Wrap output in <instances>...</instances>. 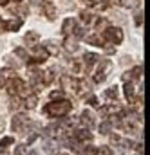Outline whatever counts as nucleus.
I'll return each instance as SVG.
<instances>
[{
  "label": "nucleus",
  "mask_w": 150,
  "mask_h": 155,
  "mask_svg": "<svg viewBox=\"0 0 150 155\" xmlns=\"http://www.w3.org/2000/svg\"><path fill=\"white\" fill-rule=\"evenodd\" d=\"M71 110H73V103L67 101V99H58V101L47 103L43 107V114H47L51 117H63L67 116Z\"/></svg>",
  "instance_id": "obj_1"
},
{
  "label": "nucleus",
  "mask_w": 150,
  "mask_h": 155,
  "mask_svg": "<svg viewBox=\"0 0 150 155\" xmlns=\"http://www.w3.org/2000/svg\"><path fill=\"white\" fill-rule=\"evenodd\" d=\"M96 72H94V83H103L107 76H109V72H111V69H112V61L111 60H98V63H96Z\"/></svg>",
  "instance_id": "obj_2"
},
{
  "label": "nucleus",
  "mask_w": 150,
  "mask_h": 155,
  "mask_svg": "<svg viewBox=\"0 0 150 155\" xmlns=\"http://www.w3.org/2000/svg\"><path fill=\"white\" fill-rule=\"evenodd\" d=\"M101 38L105 40V43H109V45H119L123 41V31L119 27H107L101 33Z\"/></svg>",
  "instance_id": "obj_3"
},
{
  "label": "nucleus",
  "mask_w": 150,
  "mask_h": 155,
  "mask_svg": "<svg viewBox=\"0 0 150 155\" xmlns=\"http://www.w3.org/2000/svg\"><path fill=\"white\" fill-rule=\"evenodd\" d=\"M27 124H29V117L26 116V114H16V116L13 117V121H11L13 132H22Z\"/></svg>",
  "instance_id": "obj_4"
},
{
  "label": "nucleus",
  "mask_w": 150,
  "mask_h": 155,
  "mask_svg": "<svg viewBox=\"0 0 150 155\" xmlns=\"http://www.w3.org/2000/svg\"><path fill=\"white\" fill-rule=\"evenodd\" d=\"M141 74H143V67L141 65H138V67H134L132 71H127L125 74H123V81L127 83V81H139L141 79Z\"/></svg>",
  "instance_id": "obj_5"
},
{
  "label": "nucleus",
  "mask_w": 150,
  "mask_h": 155,
  "mask_svg": "<svg viewBox=\"0 0 150 155\" xmlns=\"http://www.w3.org/2000/svg\"><path fill=\"white\" fill-rule=\"evenodd\" d=\"M74 141L76 143H90V141H92V134H90L87 128L74 130Z\"/></svg>",
  "instance_id": "obj_6"
},
{
  "label": "nucleus",
  "mask_w": 150,
  "mask_h": 155,
  "mask_svg": "<svg viewBox=\"0 0 150 155\" xmlns=\"http://www.w3.org/2000/svg\"><path fill=\"white\" fill-rule=\"evenodd\" d=\"M98 60H100V56H98V54H94V52H87V54L83 56L81 65L85 67V71H90V69L98 63Z\"/></svg>",
  "instance_id": "obj_7"
},
{
  "label": "nucleus",
  "mask_w": 150,
  "mask_h": 155,
  "mask_svg": "<svg viewBox=\"0 0 150 155\" xmlns=\"http://www.w3.org/2000/svg\"><path fill=\"white\" fill-rule=\"evenodd\" d=\"M42 11H43V15H45L49 20H54V18H56V7H54L53 2L43 0V2H42Z\"/></svg>",
  "instance_id": "obj_8"
},
{
  "label": "nucleus",
  "mask_w": 150,
  "mask_h": 155,
  "mask_svg": "<svg viewBox=\"0 0 150 155\" xmlns=\"http://www.w3.org/2000/svg\"><path fill=\"white\" fill-rule=\"evenodd\" d=\"M76 81H78V79H74V78L69 76V74H65V76L60 78V85H62V88H63V90H73V92H74Z\"/></svg>",
  "instance_id": "obj_9"
},
{
  "label": "nucleus",
  "mask_w": 150,
  "mask_h": 155,
  "mask_svg": "<svg viewBox=\"0 0 150 155\" xmlns=\"http://www.w3.org/2000/svg\"><path fill=\"white\" fill-rule=\"evenodd\" d=\"M85 2H87L89 7L98 9V11H105V9L111 7V2H109V0H85Z\"/></svg>",
  "instance_id": "obj_10"
},
{
  "label": "nucleus",
  "mask_w": 150,
  "mask_h": 155,
  "mask_svg": "<svg viewBox=\"0 0 150 155\" xmlns=\"http://www.w3.org/2000/svg\"><path fill=\"white\" fill-rule=\"evenodd\" d=\"M80 121L85 124V128H87V130H89L90 126H94V124H96L94 116H92V112H90V110H83V112H81V116H80Z\"/></svg>",
  "instance_id": "obj_11"
},
{
  "label": "nucleus",
  "mask_w": 150,
  "mask_h": 155,
  "mask_svg": "<svg viewBox=\"0 0 150 155\" xmlns=\"http://www.w3.org/2000/svg\"><path fill=\"white\" fill-rule=\"evenodd\" d=\"M24 41L27 43V47H36L38 41H40V35L36 31H27L26 36H24Z\"/></svg>",
  "instance_id": "obj_12"
},
{
  "label": "nucleus",
  "mask_w": 150,
  "mask_h": 155,
  "mask_svg": "<svg viewBox=\"0 0 150 155\" xmlns=\"http://www.w3.org/2000/svg\"><path fill=\"white\" fill-rule=\"evenodd\" d=\"M123 88H125V97H127V99L134 105V103H136V96H134V94H136V87H134V83L127 81Z\"/></svg>",
  "instance_id": "obj_13"
},
{
  "label": "nucleus",
  "mask_w": 150,
  "mask_h": 155,
  "mask_svg": "<svg viewBox=\"0 0 150 155\" xmlns=\"http://www.w3.org/2000/svg\"><path fill=\"white\" fill-rule=\"evenodd\" d=\"M36 105H38V96L35 94V92L24 99V108H27V110H35Z\"/></svg>",
  "instance_id": "obj_14"
},
{
  "label": "nucleus",
  "mask_w": 150,
  "mask_h": 155,
  "mask_svg": "<svg viewBox=\"0 0 150 155\" xmlns=\"http://www.w3.org/2000/svg\"><path fill=\"white\" fill-rule=\"evenodd\" d=\"M54 72H56V69H47V71H43V72H42V83H43V87L53 83V79L56 78Z\"/></svg>",
  "instance_id": "obj_15"
},
{
  "label": "nucleus",
  "mask_w": 150,
  "mask_h": 155,
  "mask_svg": "<svg viewBox=\"0 0 150 155\" xmlns=\"http://www.w3.org/2000/svg\"><path fill=\"white\" fill-rule=\"evenodd\" d=\"M74 27H76V22L73 18H67V20L63 22V25H62V33H63L65 36H69V35H73Z\"/></svg>",
  "instance_id": "obj_16"
},
{
  "label": "nucleus",
  "mask_w": 150,
  "mask_h": 155,
  "mask_svg": "<svg viewBox=\"0 0 150 155\" xmlns=\"http://www.w3.org/2000/svg\"><path fill=\"white\" fill-rule=\"evenodd\" d=\"M118 112H119V108H118L116 105H105V107L100 108V114L103 117H109V116L114 117V114H118Z\"/></svg>",
  "instance_id": "obj_17"
},
{
  "label": "nucleus",
  "mask_w": 150,
  "mask_h": 155,
  "mask_svg": "<svg viewBox=\"0 0 150 155\" xmlns=\"http://www.w3.org/2000/svg\"><path fill=\"white\" fill-rule=\"evenodd\" d=\"M87 43L96 45V47H105V45H107L105 40L101 38V35H92V36H89V38H87Z\"/></svg>",
  "instance_id": "obj_18"
},
{
  "label": "nucleus",
  "mask_w": 150,
  "mask_h": 155,
  "mask_svg": "<svg viewBox=\"0 0 150 155\" xmlns=\"http://www.w3.org/2000/svg\"><path fill=\"white\" fill-rule=\"evenodd\" d=\"M22 27V20L20 18H16V20H9V22H5V31H18Z\"/></svg>",
  "instance_id": "obj_19"
},
{
  "label": "nucleus",
  "mask_w": 150,
  "mask_h": 155,
  "mask_svg": "<svg viewBox=\"0 0 150 155\" xmlns=\"http://www.w3.org/2000/svg\"><path fill=\"white\" fill-rule=\"evenodd\" d=\"M111 132H112V121H103V123H100V134L109 135Z\"/></svg>",
  "instance_id": "obj_20"
},
{
  "label": "nucleus",
  "mask_w": 150,
  "mask_h": 155,
  "mask_svg": "<svg viewBox=\"0 0 150 155\" xmlns=\"http://www.w3.org/2000/svg\"><path fill=\"white\" fill-rule=\"evenodd\" d=\"M80 16H81V20H83V24H85V25H89V24H92V22L96 20V16H94L92 13H89V11H81V13H80Z\"/></svg>",
  "instance_id": "obj_21"
},
{
  "label": "nucleus",
  "mask_w": 150,
  "mask_h": 155,
  "mask_svg": "<svg viewBox=\"0 0 150 155\" xmlns=\"http://www.w3.org/2000/svg\"><path fill=\"white\" fill-rule=\"evenodd\" d=\"M105 97H107V99H114V101H118V97H119V94H118V87H111V88H107V90H105Z\"/></svg>",
  "instance_id": "obj_22"
},
{
  "label": "nucleus",
  "mask_w": 150,
  "mask_h": 155,
  "mask_svg": "<svg viewBox=\"0 0 150 155\" xmlns=\"http://www.w3.org/2000/svg\"><path fill=\"white\" fill-rule=\"evenodd\" d=\"M13 144H15V139H13L11 135L0 139V148H9V146H13Z\"/></svg>",
  "instance_id": "obj_23"
},
{
  "label": "nucleus",
  "mask_w": 150,
  "mask_h": 155,
  "mask_svg": "<svg viewBox=\"0 0 150 155\" xmlns=\"http://www.w3.org/2000/svg\"><path fill=\"white\" fill-rule=\"evenodd\" d=\"M96 155H112V150L109 146H100L96 148Z\"/></svg>",
  "instance_id": "obj_24"
},
{
  "label": "nucleus",
  "mask_w": 150,
  "mask_h": 155,
  "mask_svg": "<svg viewBox=\"0 0 150 155\" xmlns=\"http://www.w3.org/2000/svg\"><path fill=\"white\" fill-rule=\"evenodd\" d=\"M15 54H16V56H20V58H24V60H27V58H29V56H27V51H26V49H22V47L15 49Z\"/></svg>",
  "instance_id": "obj_25"
},
{
  "label": "nucleus",
  "mask_w": 150,
  "mask_h": 155,
  "mask_svg": "<svg viewBox=\"0 0 150 155\" xmlns=\"http://www.w3.org/2000/svg\"><path fill=\"white\" fill-rule=\"evenodd\" d=\"M63 97V90H54V92H51V99L53 101H58V99H62Z\"/></svg>",
  "instance_id": "obj_26"
},
{
  "label": "nucleus",
  "mask_w": 150,
  "mask_h": 155,
  "mask_svg": "<svg viewBox=\"0 0 150 155\" xmlns=\"http://www.w3.org/2000/svg\"><path fill=\"white\" fill-rule=\"evenodd\" d=\"M65 49H67V51H76L78 45H76V41H71V38H67L65 40Z\"/></svg>",
  "instance_id": "obj_27"
},
{
  "label": "nucleus",
  "mask_w": 150,
  "mask_h": 155,
  "mask_svg": "<svg viewBox=\"0 0 150 155\" xmlns=\"http://www.w3.org/2000/svg\"><path fill=\"white\" fill-rule=\"evenodd\" d=\"M134 22H136V25H141V24H143V11H138V13H136Z\"/></svg>",
  "instance_id": "obj_28"
},
{
  "label": "nucleus",
  "mask_w": 150,
  "mask_h": 155,
  "mask_svg": "<svg viewBox=\"0 0 150 155\" xmlns=\"http://www.w3.org/2000/svg\"><path fill=\"white\" fill-rule=\"evenodd\" d=\"M83 155H96V146H85Z\"/></svg>",
  "instance_id": "obj_29"
},
{
  "label": "nucleus",
  "mask_w": 150,
  "mask_h": 155,
  "mask_svg": "<svg viewBox=\"0 0 150 155\" xmlns=\"http://www.w3.org/2000/svg\"><path fill=\"white\" fill-rule=\"evenodd\" d=\"M20 101H22V99H18V97H15V99L11 101V105H9V107H11V110H16V108L20 107Z\"/></svg>",
  "instance_id": "obj_30"
},
{
  "label": "nucleus",
  "mask_w": 150,
  "mask_h": 155,
  "mask_svg": "<svg viewBox=\"0 0 150 155\" xmlns=\"http://www.w3.org/2000/svg\"><path fill=\"white\" fill-rule=\"evenodd\" d=\"M89 105H90V107H98V99H96L94 96H90V97H89Z\"/></svg>",
  "instance_id": "obj_31"
},
{
  "label": "nucleus",
  "mask_w": 150,
  "mask_h": 155,
  "mask_svg": "<svg viewBox=\"0 0 150 155\" xmlns=\"http://www.w3.org/2000/svg\"><path fill=\"white\" fill-rule=\"evenodd\" d=\"M0 33H5V20L0 18Z\"/></svg>",
  "instance_id": "obj_32"
},
{
  "label": "nucleus",
  "mask_w": 150,
  "mask_h": 155,
  "mask_svg": "<svg viewBox=\"0 0 150 155\" xmlns=\"http://www.w3.org/2000/svg\"><path fill=\"white\" fill-rule=\"evenodd\" d=\"M9 2H11V0H0V5H7Z\"/></svg>",
  "instance_id": "obj_33"
},
{
  "label": "nucleus",
  "mask_w": 150,
  "mask_h": 155,
  "mask_svg": "<svg viewBox=\"0 0 150 155\" xmlns=\"http://www.w3.org/2000/svg\"><path fill=\"white\" fill-rule=\"evenodd\" d=\"M4 83H5V81H4V78L0 76V87H2V85H4Z\"/></svg>",
  "instance_id": "obj_34"
},
{
  "label": "nucleus",
  "mask_w": 150,
  "mask_h": 155,
  "mask_svg": "<svg viewBox=\"0 0 150 155\" xmlns=\"http://www.w3.org/2000/svg\"><path fill=\"white\" fill-rule=\"evenodd\" d=\"M29 155H38V153H36V152H31V153H29Z\"/></svg>",
  "instance_id": "obj_35"
},
{
  "label": "nucleus",
  "mask_w": 150,
  "mask_h": 155,
  "mask_svg": "<svg viewBox=\"0 0 150 155\" xmlns=\"http://www.w3.org/2000/svg\"><path fill=\"white\" fill-rule=\"evenodd\" d=\"M15 2H18V4H20V2H22V0H15Z\"/></svg>",
  "instance_id": "obj_36"
}]
</instances>
